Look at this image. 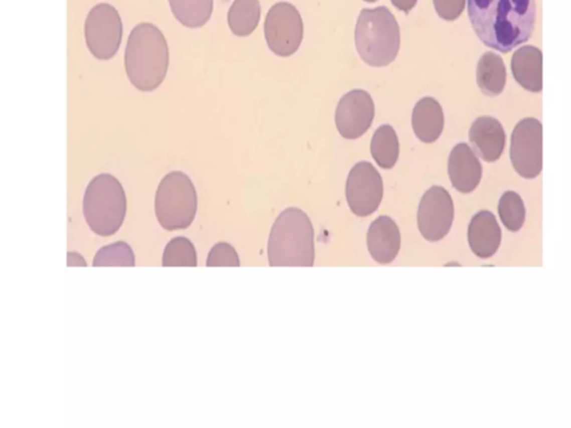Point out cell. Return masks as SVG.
<instances>
[{"label":"cell","mask_w":571,"mask_h":428,"mask_svg":"<svg viewBox=\"0 0 571 428\" xmlns=\"http://www.w3.org/2000/svg\"><path fill=\"white\" fill-rule=\"evenodd\" d=\"M474 33L485 46L507 54L532 36L535 0H467Z\"/></svg>","instance_id":"obj_1"},{"label":"cell","mask_w":571,"mask_h":428,"mask_svg":"<svg viewBox=\"0 0 571 428\" xmlns=\"http://www.w3.org/2000/svg\"><path fill=\"white\" fill-rule=\"evenodd\" d=\"M127 77L142 92L157 89L167 76L169 68L168 42L155 25L142 23L128 36L124 55Z\"/></svg>","instance_id":"obj_2"},{"label":"cell","mask_w":571,"mask_h":428,"mask_svg":"<svg viewBox=\"0 0 571 428\" xmlns=\"http://www.w3.org/2000/svg\"><path fill=\"white\" fill-rule=\"evenodd\" d=\"M268 259L271 266L314 265V226L304 211L289 208L279 214L269 236Z\"/></svg>","instance_id":"obj_3"},{"label":"cell","mask_w":571,"mask_h":428,"mask_svg":"<svg viewBox=\"0 0 571 428\" xmlns=\"http://www.w3.org/2000/svg\"><path fill=\"white\" fill-rule=\"evenodd\" d=\"M355 44L365 63L373 67H384L397 57L400 34L398 24L392 12L385 6L365 8L360 12Z\"/></svg>","instance_id":"obj_4"},{"label":"cell","mask_w":571,"mask_h":428,"mask_svg":"<svg viewBox=\"0 0 571 428\" xmlns=\"http://www.w3.org/2000/svg\"><path fill=\"white\" fill-rule=\"evenodd\" d=\"M83 212L93 232L101 236L116 233L126 214V196L119 181L106 173L95 176L85 191Z\"/></svg>","instance_id":"obj_5"},{"label":"cell","mask_w":571,"mask_h":428,"mask_svg":"<svg viewBox=\"0 0 571 428\" xmlns=\"http://www.w3.org/2000/svg\"><path fill=\"white\" fill-rule=\"evenodd\" d=\"M155 214L165 230L189 228L198 210V196L191 179L179 171L167 174L155 194Z\"/></svg>","instance_id":"obj_6"},{"label":"cell","mask_w":571,"mask_h":428,"mask_svg":"<svg viewBox=\"0 0 571 428\" xmlns=\"http://www.w3.org/2000/svg\"><path fill=\"white\" fill-rule=\"evenodd\" d=\"M542 124L535 117L521 119L510 140V160L521 178L532 180L542 172Z\"/></svg>","instance_id":"obj_7"},{"label":"cell","mask_w":571,"mask_h":428,"mask_svg":"<svg viewBox=\"0 0 571 428\" xmlns=\"http://www.w3.org/2000/svg\"><path fill=\"white\" fill-rule=\"evenodd\" d=\"M122 36V19L112 5L103 3L91 9L85 22V39L94 57L113 58L121 46Z\"/></svg>","instance_id":"obj_8"},{"label":"cell","mask_w":571,"mask_h":428,"mask_svg":"<svg viewBox=\"0 0 571 428\" xmlns=\"http://www.w3.org/2000/svg\"><path fill=\"white\" fill-rule=\"evenodd\" d=\"M264 37L277 56L289 57L296 53L304 37V23L297 8L284 2L273 5L264 20Z\"/></svg>","instance_id":"obj_9"},{"label":"cell","mask_w":571,"mask_h":428,"mask_svg":"<svg viewBox=\"0 0 571 428\" xmlns=\"http://www.w3.org/2000/svg\"><path fill=\"white\" fill-rule=\"evenodd\" d=\"M384 194L382 176L369 162H358L350 170L346 183V199L352 212L365 218L378 209Z\"/></svg>","instance_id":"obj_10"},{"label":"cell","mask_w":571,"mask_h":428,"mask_svg":"<svg viewBox=\"0 0 571 428\" xmlns=\"http://www.w3.org/2000/svg\"><path fill=\"white\" fill-rule=\"evenodd\" d=\"M454 220V204L450 193L435 185L424 193L417 212L419 232L430 242H438L450 232Z\"/></svg>","instance_id":"obj_11"},{"label":"cell","mask_w":571,"mask_h":428,"mask_svg":"<svg viewBox=\"0 0 571 428\" xmlns=\"http://www.w3.org/2000/svg\"><path fill=\"white\" fill-rule=\"evenodd\" d=\"M375 116V105L363 89H353L340 98L335 114L339 134L346 139H356L367 132Z\"/></svg>","instance_id":"obj_12"},{"label":"cell","mask_w":571,"mask_h":428,"mask_svg":"<svg viewBox=\"0 0 571 428\" xmlns=\"http://www.w3.org/2000/svg\"><path fill=\"white\" fill-rule=\"evenodd\" d=\"M469 139L471 148L480 159L494 163L504 152L507 135L500 120L492 116H480L471 125Z\"/></svg>","instance_id":"obj_13"},{"label":"cell","mask_w":571,"mask_h":428,"mask_svg":"<svg viewBox=\"0 0 571 428\" xmlns=\"http://www.w3.org/2000/svg\"><path fill=\"white\" fill-rule=\"evenodd\" d=\"M448 171L453 188L464 194L478 188L483 174L480 158L467 143H459L451 151Z\"/></svg>","instance_id":"obj_14"},{"label":"cell","mask_w":571,"mask_h":428,"mask_svg":"<svg viewBox=\"0 0 571 428\" xmlns=\"http://www.w3.org/2000/svg\"><path fill=\"white\" fill-rule=\"evenodd\" d=\"M502 232L495 215L490 211H480L471 219L468 240L472 252L480 259H489L500 248Z\"/></svg>","instance_id":"obj_15"},{"label":"cell","mask_w":571,"mask_h":428,"mask_svg":"<svg viewBox=\"0 0 571 428\" xmlns=\"http://www.w3.org/2000/svg\"><path fill=\"white\" fill-rule=\"evenodd\" d=\"M367 246L376 262H392L400 248V233L395 221L385 215L375 220L367 232Z\"/></svg>","instance_id":"obj_16"},{"label":"cell","mask_w":571,"mask_h":428,"mask_svg":"<svg viewBox=\"0 0 571 428\" xmlns=\"http://www.w3.org/2000/svg\"><path fill=\"white\" fill-rule=\"evenodd\" d=\"M511 72L521 87L531 93H540L543 87L542 52L533 45H523L511 58Z\"/></svg>","instance_id":"obj_17"},{"label":"cell","mask_w":571,"mask_h":428,"mask_svg":"<svg viewBox=\"0 0 571 428\" xmlns=\"http://www.w3.org/2000/svg\"><path fill=\"white\" fill-rule=\"evenodd\" d=\"M412 126L415 135L423 143L431 144L440 138L444 128V114L437 99L429 96L420 98L415 104Z\"/></svg>","instance_id":"obj_18"},{"label":"cell","mask_w":571,"mask_h":428,"mask_svg":"<svg viewBox=\"0 0 571 428\" xmlns=\"http://www.w3.org/2000/svg\"><path fill=\"white\" fill-rule=\"evenodd\" d=\"M477 83L481 92L489 97H495L503 92L507 83V67L499 54L487 52L480 57Z\"/></svg>","instance_id":"obj_19"},{"label":"cell","mask_w":571,"mask_h":428,"mask_svg":"<svg viewBox=\"0 0 571 428\" xmlns=\"http://www.w3.org/2000/svg\"><path fill=\"white\" fill-rule=\"evenodd\" d=\"M260 15L259 0H234L228 13L229 27L235 36H249L257 28Z\"/></svg>","instance_id":"obj_20"},{"label":"cell","mask_w":571,"mask_h":428,"mask_svg":"<svg viewBox=\"0 0 571 428\" xmlns=\"http://www.w3.org/2000/svg\"><path fill=\"white\" fill-rule=\"evenodd\" d=\"M370 153L379 168L390 170L396 164L399 155L397 134L390 125H382L373 135Z\"/></svg>","instance_id":"obj_21"},{"label":"cell","mask_w":571,"mask_h":428,"mask_svg":"<svg viewBox=\"0 0 571 428\" xmlns=\"http://www.w3.org/2000/svg\"><path fill=\"white\" fill-rule=\"evenodd\" d=\"M172 14L188 28H200L211 18L213 0H169Z\"/></svg>","instance_id":"obj_22"},{"label":"cell","mask_w":571,"mask_h":428,"mask_svg":"<svg viewBox=\"0 0 571 428\" xmlns=\"http://www.w3.org/2000/svg\"><path fill=\"white\" fill-rule=\"evenodd\" d=\"M498 213L502 224L511 232H518L525 222V206L520 194L507 191L500 198Z\"/></svg>","instance_id":"obj_23"},{"label":"cell","mask_w":571,"mask_h":428,"mask_svg":"<svg viewBox=\"0 0 571 428\" xmlns=\"http://www.w3.org/2000/svg\"><path fill=\"white\" fill-rule=\"evenodd\" d=\"M163 266H197V251L193 243L184 236L173 238L167 244L162 256Z\"/></svg>","instance_id":"obj_24"},{"label":"cell","mask_w":571,"mask_h":428,"mask_svg":"<svg viewBox=\"0 0 571 428\" xmlns=\"http://www.w3.org/2000/svg\"><path fill=\"white\" fill-rule=\"evenodd\" d=\"M94 266H134L135 256L126 242L105 245L99 249L93 261Z\"/></svg>","instance_id":"obj_25"},{"label":"cell","mask_w":571,"mask_h":428,"mask_svg":"<svg viewBox=\"0 0 571 428\" xmlns=\"http://www.w3.org/2000/svg\"><path fill=\"white\" fill-rule=\"evenodd\" d=\"M208 266H239L240 260L237 251L231 244L219 242L210 250Z\"/></svg>","instance_id":"obj_26"},{"label":"cell","mask_w":571,"mask_h":428,"mask_svg":"<svg viewBox=\"0 0 571 428\" xmlns=\"http://www.w3.org/2000/svg\"><path fill=\"white\" fill-rule=\"evenodd\" d=\"M465 4L467 0H433L438 15L447 22L457 20L463 13Z\"/></svg>","instance_id":"obj_27"},{"label":"cell","mask_w":571,"mask_h":428,"mask_svg":"<svg viewBox=\"0 0 571 428\" xmlns=\"http://www.w3.org/2000/svg\"><path fill=\"white\" fill-rule=\"evenodd\" d=\"M390 2L394 5V7H396L400 12L408 14L415 7L417 0H390Z\"/></svg>","instance_id":"obj_28"},{"label":"cell","mask_w":571,"mask_h":428,"mask_svg":"<svg viewBox=\"0 0 571 428\" xmlns=\"http://www.w3.org/2000/svg\"><path fill=\"white\" fill-rule=\"evenodd\" d=\"M365 2L366 3H375V2H377V0H365Z\"/></svg>","instance_id":"obj_29"}]
</instances>
